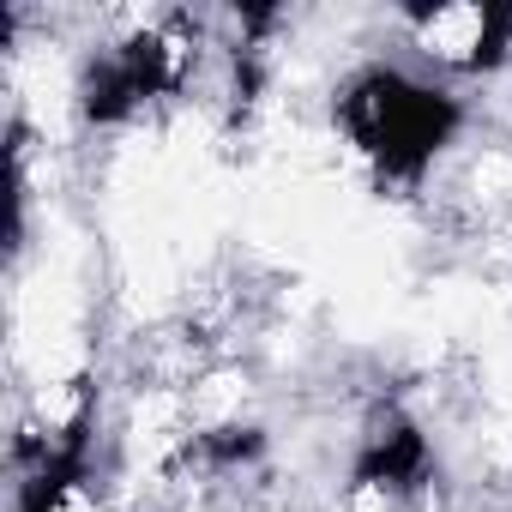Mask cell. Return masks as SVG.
<instances>
[{
    "instance_id": "1",
    "label": "cell",
    "mask_w": 512,
    "mask_h": 512,
    "mask_svg": "<svg viewBox=\"0 0 512 512\" xmlns=\"http://www.w3.org/2000/svg\"><path fill=\"white\" fill-rule=\"evenodd\" d=\"M338 127L380 169V181L416 187L434 169V157L458 139L464 103L446 85H428L404 67H362L338 91Z\"/></svg>"
},
{
    "instance_id": "2",
    "label": "cell",
    "mask_w": 512,
    "mask_h": 512,
    "mask_svg": "<svg viewBox=\"0 0 512 512\" xmlns=\"http://www.w3.org/2000/svg\"><path fill=\"white\" fill-rule=\"evenodd\" d=\"M428 464H434V452H428V434H422L410 416L386 410V416H374V422H368V434H362V446H356L350 488H386V494H410V488H422V482H428Z\"/></svg>"
}]
</instances>
